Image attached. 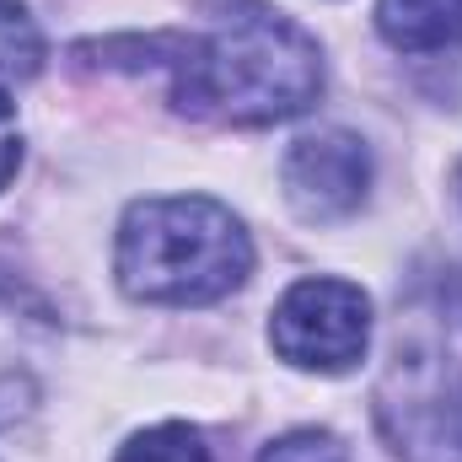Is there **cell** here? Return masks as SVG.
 Here are the masks:
<instances>
[{
    "label": "cell",
    "instance_id": "obj_11",
    "mask_svg": "<svg viewBox=\"0 0 462 462\" xmlns=\"http://www.w3.org/2000/svg\"><path fill=\"white\" fill-rule=\"evenodd\" d=\"M16 167H22V129H16V103H11V92L0 87V189L16 178Z\"/></svg>",
    "mask_w": 462,
    "mask_h": 462
},
{
    "label": "cell",
    "instance_id": "obj_4",
    "mask_svg": "<svg viewBox=\"0 0 462 462\" xmlns=\"http://www.w3.org/2000/svg\"><path fill=\"white\" fill-rule=\"evenodd\" d=\"M285 199L301 221H345L365 205L371 189V151L349 129L301 134L280 162Z\"/></svg>",
    "mask_w": 462,
    "mask_h": 462
},
{
    "label": "cell",
    "instance_id": "obj_1",
    "mask_svg": "<svg viewBox=\"0 0 462 462\" xmlns=\"http://www.w3.org/2000/svg\"><path fill=\"white\" fill-rule=\"evenodd\" d=\"M172 70V103L189 118L231 129L285 124L323 97L318 38L263 0L226 5L210 32L183 43V60Z\"/></svg>",
    "mask_w": 462,
    "mask_h": 462
},
{
    "label": "cell",
    "instance_id": "obj_9",
    "mask_svg": "<svg viewBox=\"0 0 462 462\" xmlns=\"http://www.w3.org/2000/svg\"><path fill=\"white\" fill-rule=\"evenodd\" d=\"M118 462H210V447L194 425H151L118 452Z\"/></svg>",
    "mask_w": 462,
    "mask_h": 462
},
{
    "label": "cell",
    "instance_id": "obj_12",
    "mask_svg": "<svg viewBox=\"0 0 462 462\" xmlns=\"http://www.w3.org/2000/svg\"><path fill=\"white\" fill-rule=\"evenodd\" d=\"M457 194H462V172H457Z\"/></svg>",
    "mask_w": 462,
    "mask_h": 462
},
{
    "label": "cell",
    "instance_id": "obj_6",
    "mask_svg": "<svg viewBox=\"0 0 462 462\" xmlns=\"http://www.w3.org/2000/svg\"><path fill=\"white\" fill-rule=\"evenodd\" d=\"M387 414H403L393 430L398 452L420 462H462V371L409 387L403 403H387Z\"/></svg>",
    "mask_w": 462,
    "mask_h": 462
},
{
    "label": "cell",
    "instance_id": "obj_2",
    "mask_svg": "<svg viewBox=\"0 0 462 462\" xmlns=\"http://www.w3.org/2000/svg\"><path fill=\"white\" fill-rule=\"evenodd\" d=\"M114 269L134 301L210 307L253 274V242L242 221L216 199H134L118 221Z\"/></svg>",
    "mask_w": 462,
    "mask_h": 462
},
{
    "label": "cell",
    "instance_id": "obj_8",
    "mask_svg": "<svg viewBox=\"0 0 462 462\" xmlns=\"http://www.w3.org/2000/svg\"><path fill=\"white\" fill-rule=\"evenodd\" d=\"M43 65V32L32 27V16L16 0H0V76L5 81H27Z\"/></svg>",
    "mask_w": 462,
    "mask_h": 462
},
{
    "label": "cell",
    "instance_id": "obj_5",
    "mask_svg": "<svg viewBox=\"0 0 462 462\" xmlns=\"http://www.w3.org/2000/svg\"><path fill=\"white\" fill-rule=\"evenodd\" d=\"M54 345V312L49 301L0 263V425L22 420L38 403V365Z\"/></svg>",
    "mask_w": 462,
    "mask_h": 462
},
{
    "label": "cell",
    "instance_id": "obj_7",
    "mask_svg": "<svg viewBox=\"0 0 462 462\" xmlns=\"http://www.w3.org/2000/svg\"><path fill=\"white\" fill-rule=\"evenodd\" d=\"M376 27L403 54L462 43V0H376Z\"/></svg>",
    "mask_w": 462,
    "mask_h": 462
},
{
    "label": "cell",
    "instance_id": "obj_3",
    "mask_svg": "<svg viewBox=\"0 0 462 462\" xmlns=\"http://www.w3.org/2000/svg\"><path fill=\"white\" fill-rule=\"evenodd\" d=\"M269 339L280 349V360L339 376L349 365H360V355L371 345V301L349 280H323V274L296 280L269 318Z\"/></svg>",
    "mask_w": 462,
    "mask_h": 462
},
{
    "label": "cell",
    "instance_id": "obj_10",
    "mask_svg": "<svg viewBox=\"0 0 462 462\" xmlns=\"http://www.w3.org/2000/svg\"><path fill=\"white\" fill-rule=\"evenodd\" d=\"M258 462H349V452L334 430H291V436L269 441Z\"/></svg>",
    "mask_w": 462,
    "mask_h": 462
}]
</instances>
